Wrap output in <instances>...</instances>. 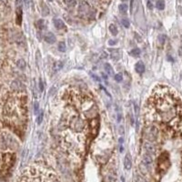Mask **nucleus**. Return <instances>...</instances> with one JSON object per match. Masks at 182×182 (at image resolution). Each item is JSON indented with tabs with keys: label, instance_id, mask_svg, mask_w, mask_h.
Wrapping results in <instances>:
<instances>
[{
	"label": "nucleus",
	"instance_id": "obj_12",
	"mask_svg": "<svg viewBox=\"0 0 182 182\" xmlns=\"http://www.w3.org/2000/svg\"><path fill=\"white\" fill-rule=\"evenodd\" d=\"M11 87H12L13 89L17 90V91H23V90H25V86L22 84V83L18 82V81H14L12 83Z\"/></svg>",
	"mask_w": 182,
	"mask_h": 182
},
{
	"label": "nucleus",
	"instance_id": "obj_38",
	"mask_svg": "<svg viewBox=\"0 0 182 182\" xmlns=\"http://www.w3.org/2000/svg\"><path fill=\"white\" fill-rule=\"evenodd\" d=\"M48 1H50V2H52V1H53V0H48Z\"/></svg>",
	"mask_w": 182,
	"mask_h": 182
},
{
	"label": "nucleus",
	"instance_id": "obj_32",
	"mask_svg": "<svg viewBox=\"0 0 182 182\" xmlns=\"http://www.w3.org/2000/svg\"><path fill=\"white\" fill-rule=\"evenodd\" d=\"M117 43V40H109V46H114V45H116Z\"/></svg>",
	"mask_w": 182,
	"mask_h": 182
},
{
	"label": "nucleus",
	"instance_id": "obj_29",
	"mask_svg": "<svg viewBox=\"0 0 182 182\" xmlns=\"http://www.w3.org/2000/svg\"><path fill=\"white\" fill-rule=\"evenodd\" d=\"M39 90H40V91L44 90V84H43V82H42L41 79L39 80Z\"/></svg>",
	"mask_w": 182,
	"mask_h": 182
},
{
	"label": "nucleus",
	"instance_id": "obj_39",
	"mask_svg": "<svg viewBox=\"0 0 182 182\" xmlns=\"http://www.w3.org/2000/svg\"><path fill=\"white\" fill-rule=\"evenodd\" d=\"M181 78H182V73H181Z\"/></svg>",
	"mask_w": 182,
	"mask_h": 182
},
{
	"label": "nucleus",
	"instance_id": "obj_33",
	"mask_svg": "<svg viewBox=\"0 0 182 182\" xmlns=\"http://www.w3.org/2000/svg\"><path fill=\"white\" fill-rule=\"evenodd\" d=\"M147 7H149V9H152L153 8V5H152V3L150 1H147Z\"/></svg>",
	"mask_w": 182,
	"mask_h": 182
},
{
	"label": "nucleus",
	"instance_id": "obj_27",
	"mask_svg": "<svg viewBox=\"0 0 182 182\" xmlns=\"http://www.w3.org/2000/svg\"><path fill=\"white\" fill-rule=\"evenodd\" d=\"M114 78H115V80H116L117 82H120V81L122 80V78H123V77H122V74H120V73L117 74V75H115Z\"/></svg>",
	"mask_w": 182,
	"mask_h": 182
},
{
	"label": "nucleus",
	"instance_id": "obj_18",
	"mask_svg": "<svg viewBox=\"0 0 182 182\" xmlns=\"http://www.w3.org/2000/svg\"><path fill=\"white\" fill-rule=\"evenodd\" d=\"M143 162H144V164L146 165H150L152 163V158H151V156L149 154H145L144 157H143Z\"/></svg>",
	"mask_w": 182,
	"mask_h": 182
},
{
	"label": "nucleus",
	"instance_id": "obj_37",
	"mask_svg": "<svg viewBox=\"0 0 182 182\" xmlns=\"http://www.w3.org/2000/svg\"><path fill=\"white\" fill-rule=\"evenodd\" d=\"M122 2H125V1H127V0H121Z\"/></svg>",
	"mask_w": 182,
	"mask_h": 182
},
{
	"label": "nucleus",
	"instance_id": "obj_17",
	"mask_svg": "<svg viewBox=\"0 0 182 182\" xmlns=\"http://www.w3.org/2000/svg\"><path fill=\"white\" fill-rule=\"evenodd\" d=\"M109 31L113 36H117L119 34V29H117V26L114 24H111L109 26Z\"/></svg>",
	"mask_w": 182,
	"mask_h": 182
},
{
	"label": "nucleus",
	"instance_id": "obj_30",
	"mask_svg": "<svg viewBox=\"0 0 182 182\" xmlns=\"http://www.w3.org/2000/svg\"><path fill=\"white\" fill-rule=\"evenodd\" d=\"M42 119H43V113H41V114L39 115V117H38V119H37V124H41Z\"/></svg>",
	"mask_w": 182,
	"mask_h": 182
},
{
	"label": "nucleus",
	"instance_id": "obj_26",
	"mask_svg": "<svg viewBox=\"0 0 182 182\" xmlns=\"http://www.w3.org/2000/svg\"><path fill=\"white\" fill-rule=\"evenodd\" d=\"M121 23H122V25H123V26H124L126 28H129V26H130L129 21L127 20V19H126V18L122 19V20H121Z\"/></svg>",
	"mask_w": 182,
	"mask_h": 182
},
{
	"label": "nucleus",
	"instance_id": "obj_15",
	"mask_svg": "<svg viewBox=\"0 0 182 182\" xmlns=\"http://www.w3.org/2000/svg\"><path fill=\"white\" fill-rule=\"evenodd\" d=\"M140 54H141V51H140V49L139 47L133 48L132 50L129 51V55L132 56V57H139L140 56Z\"/></svg>",
	"mask_w": 182,
	"mask_h": 182
},
{
	"label": "nucleus",
	"instance_id": "obj_8",
	"mask_svg": "<svg viewBox=\"0 0 182 182\" xmlns=\"http://www.w3.org/2000/svg\"><path fill=\"white\" fill-rule=\"evenodd\" d=\"M44 39H45V41L48 44H54L56 42V37L52 32L47 33L45 37H44Z\"/></svg>",
	"mask_w": 182,
	"mask_h": 182
},
{
	"label": "nucleus",
	"instance_id": "obj_1",
	"mask_svg": "<svg viewBox=\"0 0 182 182\" xmlns=\"http://www.w3.org/2000/svg\"><path fill=\"white\" fill-rule=\"evenodd\" d=\"M147 113L151 119L158 121L177 132H182V105L171 88L157 87L147 102Z\"/></svg>",
	"mask_w": 182,
	"mask_h": 182
},
{
	"label": "nucleus",
	"instance_id": "obj_10",
	"mask_svg": "<svg viewBox=\"0 0 182 182\" xmlns=\"http://www.w3.org/2000/svg\"><path fill=\"white\" fill-rule=\"evenodd\" d=\"M124 166L126 169H130L131 167H132V159H131V156L129 153H127L125 157V159H124Z\"/></svg>",
	"mask_w": 182,
	"mask_h": 182
},
{
	"label": "nucleus",
	"instance_id": "obj_13",
	"mask_svg": "<svg viewBox=\"0 0 182 182\" xmlns=\"http://www.w3.org/2000/svg\"><path fill=\"white\" fill-rule=\"evenodd\" d=\"M53 22H54V26H55V27L57 29H63L65 27V23L59 18H55L53 20Z\"/></svg>",
	"mask_w": 182,
	"mask_h": 182
},
{
	"label": "nucleus",
	"instance_id": "obj_36",
	"mask_svg": "<svg viewBox=\"0 0 182 182\" xmlns=\"http://www.w3.org/2000/svg\"><path fill=\"white\" fill-rule=\"evenodd\" d=\"M0 1H2L3 3H5V4H7V0H0Z\"/></svg>",
	"mask_w": 182,
	"mask_h": 182
},
{
	"label": "nucleus",
	"instance_id": "obj_9",
	"mask_svg": "<svg viewBox=\"0 0 182 182\" xmlns=\"http://www.w3.org/2000/svg\"><path fill=\"white\" fill-rule=\"evenodd\" d=\"M135 70H136L137 73H139V74H143L144 71H145V65H144V63L142 62V61L137 62L136 65H135Z\"/></svg>",
	"mask_w": 182,
	"mask_h": 182
},
{
	"label": "nucleus",
	"instance_id": "obj_31",
	"mask_svg": "<svg viewBox=\"0 0 182 182\" xmlns=\"http://www.w3.org/2000/svg\"><path fill=\"white\" fill-rule=\"evenodd\" d=\"M34 106H35V109H34V111H35V113L37 114V111H38V103H37V102H36L35 104H34Z\"/></svg>",
	"mask_w": 182,
	"mask_h": 182
},
{
	"label": "nucleus",
	"instance_id": "obj_34",
	"mask_svg": "<svg viewBox=\"0 0 182 182\" xmlns=\"http://www.w3.org/2000/svg\"><path fill=\"white\" fill-rule=\"evenodd\" d=\"M25 1V4H26V6L28 7L29 6V2H30V0H24Z\"/></svg>",
	"mask_w": 182,
	"mask_h": 182
},
{
	"label": "nucleus",
	"instance_id": "obj_6",
	"mask_svg": "<svg viewBox=\"0 0 182 182\" xmlns=\"http://www.w3.org/2000/svg\"><path fill=\"white\" fill-rule=\"evenodd\" d=\"M17 7V23L21 25L22 22V0H16Z\"/></svg>",
	"mask_w": 182,
	"mask_h": 182
},
{
	"label": "nucleus",
	"instance_id": "obj_25",
	"mask_svg": "<svg viewBox=\"0 0 182 182\" xmlns=\"http://www.w3.org/2000/svg\"><path fill=\"white\" fill-rule=\"evenodd\" d=\"M63 66H64V64H63L62 61H57V62L55 63V70H56V71L60 70L61 68L63 67Z\"/></svg>",
	"mask_w": 182,
	"mask_h": 182
},
{
	"label": "nucleus",
	"instance_id": "obj_16",
	"mask_svg": "<svg viewBox=\"0 0 182 182\" xmlns=\"http://www.w3.org/2000/svg\"><path fill=\"white\" fill-rule=\"evenodd\" d=\"M37 28L39 29V30H44V29L46 28V22L44 19H39V20L37 22Z\"/></svg>",
	"mask_w": 182,
	"mask_h": 182
},
{
	"label": "nucleus",
	"instance_id": "obj_7",
	"mask_svg": "<svg viewBox=\"0 0 182 182\" xmlns=\"http://www.w3.org/2000/svg\"><path fill=\"white\" fill-rule=\"evenodd\" d=\"M110 53V57L114 61H117L120 59L121 54H120V50L117 48H114V49H109Z\"/></svg>",
	"mask_w": 182,
	"mask_h": 182
},
{
	"label": "nucleus",
	"instance_id": "obj_19",
	"mask_svg": "<svg viewBox=\"0 0 182 182\" xmlns=\"http://www.w3.org/2000/svg\"><path fill=\"white\" fill-rule=\"evenodd\" d=\"M17 67L19 68V69L24 70L25 68H26V67H27V63H26V61H25L24 59H19L17 62Z\"/></svg>",
	"mask_w": 182,
	"mask_h": 182
},
{
	"label": "nucleus",
	"instance_id": "obj_4",
	"mask_svg": "<svg viewBox=\"0 0 182 182\" xmlns=\"http://www.w3.org/2000/svg\"><path fill=\"white\" fill-rule=\"evenodd\" d=\"M77 12H78V15H79V17L82 18L91 19L94 17L96 15V11L89 6V4L86 1H82L79 4Z\"/></svg>",
	"mask_w": 182,
	"mask_h": 182
},
{
	"label": "nucleus",
	"instance_id": "obj_28",
	"mask_svg": "<svg viewBox=\"0 0 182 182\" xmlns=\"http://www.w3.org/2000/svg\"><path fill=\"white\" fill-rule=\"evenodd\" d=\"M159 40L161 43V45H163V44L165 43V41H166V36L165 35H160L159 37Z\"/></svg>",
	"mask_w": 182,
	"mask_h": 182
},
{
	"label": "nucleus",
	"instance_id": "obj_22",
	"mask_svg": "<svg viewBox=\"0 0 182 182\" xmlns=\"http://www.w3.org/2000/svg\"><path fill=\"white\" fill-rule=\"evenodd\" d=\"M65 4L68 7H76L77 1L76 0H65Z\"/></svg>",
	"mask_w": 182,
	"mask_h": 182
},
{
	"label": "nucleus",
	"instance_id": "obj_35",
	"mask_svg": "<svg viewBox=\"0 0 182 182\" xmlns=\"http://www.w3.org/2000/svg\"><path fill=\"white\" fill-rule=\"evenodd\" d=\"M137 182H146L143 179H141V178H139H139H137Z\"/></svg>",
	"mask_w": 182,
	"mask_h": 182
},
{
	"label": "nucleus",
	"instance_id": "obj_21",
	"mask_svg": "<svg viewBox=\"0 0 182 182\" xmlns=\"http://www.w3.org/2000/svg\"><path fill=\"white\" fill-rule=\"evenodd\" d=\"M42 15L44 17H46L47 16V15L49 14V8L47 7V6L45 4V3H43L42 2Z\"/></svg>",
	"mask_w": 182,
	"mask_h": 182
},
{
	"label": "nucleus",
	"instance_id": "obj_5",
	"mask_svg": "<svg viewBox=\"0 0 182 182\" xmlns=\"http://www.w3.org/2000/svg\"><path fill=\"white\" fill-rule=\"evenodd\" d=\"M158 133H159V130H158V127H157L156 126L149 127V129H147V140H149V142L156 140L157 137H158Z\"/></svg>",
	"mask_w": 182,
	"mask_h": 182
},
{
	"label": "nucleus",
	"instance_id": "obj_3",
	"mask_svg": "<svg viewBox=\"0 0 182 182\" xmlns=\"http://www.w3.org/2000/svg\"><path fill=\"white\" fill-rule=\"evenodd\" d=\"M21 182H59L53 171L42 167H31L22 176Z\"/></svg>",
	"mask_w": 182,
	"mask_h": 182
},
{
	"label": "nucleus",
	"instance_id": "obj_24",
	"mask_svg": "<svg viewBox=\"0 0 182 182\" xmlns=\"http://www.w3.org/2000/svg\"><path fill=\"white\" fill-rule=\"evenodd\" d=\"M119 11H120L122 14H125V13H127V8H129V7H127V5H125V4H121V5H119Z\"/></svg>",
	"mask_w": 182,
	"mask_h": 182
},
{
	"label": "nucleus",
	"instance_id": "obj_11",
	"mask_svg": "<svg viewBox=\"0 0 182 182\" xmlns=\"http://www.w3.org/2000/svg\"><path fill=\"white\" fill-rule=\"evenodd\" d=\"M145 149L147 150V154H149V155H153L155 154V151H156V149H155V147L152 145L150 142H146L145 145Z\"/></svg>",
	"mask_w": 182,
	"mask_h": 182
},
{
	"label": "nucleus",
	"instance_id": "obj_14",
	"mask_svg": "<svg viewBox=\"0 0 182 182\" xmlns=\"http://www.w3.org/2000/svg\"><path fill=\"white\" fill-rule=\"evenodd\" d=\"M104 67H105V71L107 72V75H109V76H114L115 75V74H114V70H113V67H111L110 64L106 63L105 65H104Z\"/></svg>",
	"mask_w": 182,
	"mask_h": 182
},
{
	"label": "nucleus",
	"instance_id": "obj_23",
	"mask_svg": "<svg viewBox=\"0 0 182 182\" xmlns=\"http://www.w3.org/2000/svg\"><path fill=\"white\" fill-rule=\"evenodd\" d=\"M57 48L60 52H65L67 50V46H66L65 42H60L59 44H58Z\"/></svg>",
	"mask_w": 182,
	"mask_h": 182
},
{
	"label": "nucleus",
	"instance_id": "obj_20",
	"mask_svg": "<svg viewBox=\"0 0 182 182\" xmlns=\"http://www.w3.org/2000/svg\"><path fill=\"white\" fill-rule=\"evenodd\" d=\"M156 7L159 10H163L165 8V2L164 0H158L156 3Z\"/></svg>",
	"mask_w": 182,
	"mask_h": 182
},
{
	"label": "nucleus",
	"instance_id": "obj_2",
	"mask_svg": "<svg viewBox=\"0 0 182 182\" xmlns=\"http://www.w3.org/2000/svg\"><path fill=\"white\" fill-rule=\"evenodd\" d=\"M62 143L65 149L81 156L85 150L87 123L74 110H66L59 124Z\"/></svg>",
	"mask_w": 182,
	"mask_h": 182
}]
</instances>
